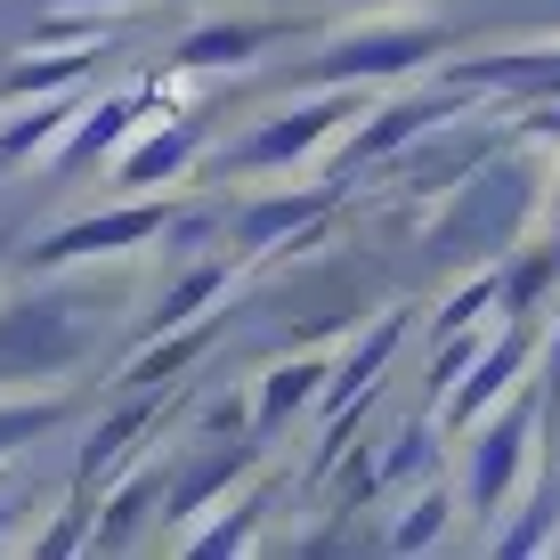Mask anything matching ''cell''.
Listing matches in <instances>:
<instances>
[{
  "label": "cell",
  "instance_id": "1",
  "mask_svg": "<svg viewBox=\"0 0 560 560\" xmlns=\"http://www.w3.org/2000/svg\"><path fill=\"white\" fill-rule=\"evenodd\" d=\"M536 203H545L536 139H528V154H488V163H479L463 187H447V203H439V220H431V253L463 260L471 244L504 253V244H520V236H528Z\"/></svg>",
  "mask_w": 560,
  "mask_h": 560
},
{
  "label": "cell",
  "instance_id": "2",
  "mask_svg": "<svg viewBox=\"0 0 560 560\" xmlns=\"http://www.w3.org/2000/svg\"><path fill=\"white\" fill-rule=\"evenodd\" d=\"M552 390L545 374L528 382V390H512L504 407L471 431V455H463V495H471L479 520H504L520 495H528V471H536V422H545Z\"/></svg>",
  "mask_w": 560,
  "mask_h": 560
},
{
  "label": "cell",
  "instance_id": "3",
  "mask_svg": "<svg viewBox=\"0 0 560 560\" xmlns=\"http://www.w3.org/2000/svg\"><path fill=\"white\" fill-rule=\"evenodd\" d=\"M447 57V25L431 16H374V25H350L341 42H325L308 57V82H398V73H422Z\"/></svg>",
  "mask_w": 560,
  "mask_h": 560
},
{
  "label": "cell",
  "instance_id": "4",
  "mask_svg": "<svg viewBox=\"0 0 560 560\" xmlns=\"http://www.w3.org/2000/svg\"><path fill=\"white\" fill-rule=\"evenodd\" d=\"M358 114H365V90L358 82H325L308 106H284V114H268L253 139H236L220 154V171H301V163H317Z\"/></svg>",
  "mask_w": 560,
  "mask_h": 560
},
{
  "label": "cell",
  "instance_id": "5",
  "mask_svg": "<svg viewBox=\"0 0 560 560\" xmlns=\"http://www.w3.org/2000/svg\"><path fill=\"white\" fill-rule=\"evenodd\" d=\"M90 350V317L73 293H16L0 308V382H49Z\"/></svg>",
  "mask_w": 560,
  "mask_h": 560
},
{
  "label": "cell",
  "instance_id": "6",
  "mask_svg": "<svg viewBox=\"0 0 560 560\" xmlns=\"http://www.w3.org/2000/svg\"><path fill=\"white\" fill-rule=\"evenodd\" d=\"M471 98H479V90L439 82V90H407V98H390V106H365V114H358V130L341 139V171H382L390 154H407L415 139H431L439 122L471 114Z\"/></svg>",
  "mask_w": 560,
  "mask_h": 560
},
{
  "label": "cell",
  "instance_id": "7",
  "mask_svg": "<svg viewBox=\"0 0 560 560\" xmlns=\"http://www.w3.org/2000/svg\"><path fill=\"white\" fill-rule=\"evenodd\" d=\"M171 196H130V203H114V211H82V220H66V228H49L42 244H33V268H73V260H114V253H130V244H147V236H171Z\"/></svg>",
  "mask_w": 560,
  "mask_h": 560
},
{
  "label": "cell",
  "instance_id": "8",
  "mask_svg": "<svg viewBox=\"0 0 560 560\" xmlns=\"http://www.w3.org/2000/svg\"><path fill=\"white\" fill-rule=\"evenodd\" d=\"M528 382H536V317H504V334L488 341V358L455 382V398L431 422H447V431H479V422L504 407L512 390H528Z\"/></svg>",
  "mask_w": 560,
  "mask_h": 560
},
{
  "label": "cell",
  "instance_id": "9",
  "mask_svg": "<svg viewBox=\"0 0 560 560\" xmlns=\"http://www.w3.org/2000/svg\"><path fill=\"white\" fill-rule=\"evenodd\" d=\"M284 16H203V25H187L179 42H171V66L179 73H236L253 66L268 42H284Z\"/></svg>",
  "mask_w": 560,
  "mask_h": 560
},
{
  "label": "cell",
  "instance_id": "10",
  "mask_svg": "<svg viewBox=\"0 0 560 560\" xmlns=\"http://www.w3.org/2000/svg\"><path fill=\"white\" fill-rule=\"evenodd\" d=\"M228 244H236V260H268V253H308V244H325V196H260L236 211V228H228Z\"/></svg>",
  "mask_w": 560,
  "mask_h": 560
},
{
  "label": "cell",
  "instance_id": "11",
  "mask_svg": "<svg viewBox=\"0 0 560 560\" xmlns=\"http://www.w3.org/2000/svg\"><path fill=\"white\" fill-rule=\"evenodd\" d=\"M447 82H463V90H488V98H512V106H545V98H560V49L463 57V66H447Z\"/></svg>",
  "mask_w": 560,
  "mask_h": 560
},
{
  "label": "cell",
  "instance_id": "12",
  "mask_svg": "<svg viewBox=\"0 0 560 560\" xmlns=\"http://www.w3.org/2000/svg\"><path fill=\"white\" fill-rule=\"evenodd\" d=\"M187 163H196V130L187 122H139L130 147L114 154V187H122V196H154V187H171Z\"/></svg>",
  "mask_w": 560,
  "mask_h": 560
},
{
  "label": "cell",
  "instance_id": "13",
  "mask_svg": "<svg viewBox=\"0 0 560 560\" xmlns=\"http://www.w3.org/2000/svg\"><path fill=\"white\" fill-rule=\"evenodd\" d=\"M325 382H334V365H317V358L268 365V374L253 382V439H284V422H293V415L325 407Z\"/></svg>",
  "mask_w": 560,
  "mask_h": 560
},
{
  "label": "cell",
  "instance_id": "14",
  "mask_svg": "<svg viewBox=\"0 0 560 560\" xmlns=\"http://www.w3.org/2000/svg\"><path fill=\"white\" fill-rule=\"evenodd\" d=\"M139 122H147V98H139V90H122V98H98V106H82V122H73V130H66V147L49 154V171H66V179H73V171H90L98 154H122Z\"/></svg>",
  "mask_w": 560,
  "mask_h": 560
},
{
  "label": "cell",
  "instance_id": "15",
  "mask_svg": "<svg viewBox=\"0 0 560 560\" xmlns=\"http://www.w3.org/2000/svg\"><path fill=\"white\" fill-rule=\"evenodd\" d=\"M154 422H163V407H154V398H130V407L114 415V422H98V431H90L82 471H73V504H90V512H98V495H106V479H114V463H122L130 447H139V439L154 431Z\"/></svg>",
  "mask_w": 560,
  "mask_h": 560
},
{
  "label": "cell",
  "instance_id": "16",
  "mask_svg": "<svg viewBox=\"0 0 560 560\" xmlns=\"http://www.w3.org/2000/svg\"><path fill=\"white\" fill-rule=\"evenodd\" d=\"M398 341H407V317H398V308H390V317H374V325H365V334L350 341V350H341L334 382H325V407H334V415H350L358 398L382 382V365L398 358Z\"/></svg>",
  "mask_w": 560,
  "mask_h": 560
},
{
  "label": "cell",
  "instance_id": "17",
  "mask_svg": "<svg viewBox=\"0 0 560 560\" xmlns=\"http://www.w3.org/2000/svg\"><path fill=\"white\" fill-rule=\"evenodd\" d=\"M211 341H220V308H211V317H187V325H163V334L122 365V382H130V390H163V382L179 374V365H196Z\"/></svg>",
  "mask_w": 560,
  "mask_h": 560
},
{
  "label": "cell",
  "instance_id": "18",
  "mask_svg": "<svg viewBox=\"0 0 560 560\" xmlns=\"http://www.w3.org/2000/svg\"><path fill=\"white\" fill-rule=\"evenodd\" d=\"M82 90H49V98H33L25 114H9L0 122V163H25V154H57V139H66L73 122H82Z\"/></svg>",
  "mask_w": 560,
  "mask_h": 560
},
{
  "label": "cell",
  "instance_id": "19",
  "mask_svg": "<svg viewBox=\"0 0 560 560\" xmlns=\"http://www.w3.org/2000/svg\"><path fill=\"white\" fill-rule=\"evenodd\" d=\"M236 471H244V447H228L220 431H211V447L187 463V471H171V495H163V512L171 520H196V512H211L228 488H236Z\"/></svg>",
  "mask_w": 560,
  "mask_h": 560
},
{
  "label": "cell",
  "instance_id": "20",
  "mask_svg": "<svg viewBox=\"0 0 560 560\" xmlns=\"http://www.w3.org/2000/svg\"><path fill=\"white\" fill-rule=\"evenodd\" d=\"M154 495H171V471H163V463H130V479L106 495V512L90 520V545H106V552H114V545H130Z\"/></svg>",
  "mask_w": 560,
  "mask_h": 560
},
{
  "label": "cell",
  "instance_id": "21",
  "mask_svg": "<svg viewBox=\"0 0 560 560\" xmlns=\"http://www.w3.org/2000/svg\"><path fill=\"white\" fill-rule=\"evenodd\" d=\"M228 284H236V260H196V268H179V284L154 301V334H163V325H187V317H211V301H228Z\"/></svg>",
  "mask_w": 560,
  "mask_h": 560
},
{
  "label": "cell",
  "instance_id": "22",
  "mask_svg": "<svg viewBox=\"0 0 560 560\" xmlns=\"http://www.w3.org/2000/svg\"><path fill=\"white\" fill-rule=\"evenodd\" d=\"M560 284V244H520V268H504V317H536Z\"/></svg>",
  "mask_w": 560,
  "mask_h": 560
},
{
  "label": "cell",
  "instance_id": "23",
  "mask_svg": "<svg viewBox=\"0 0 560 560\" xmlns=\"http://www.w3.org/2000/svg\"><path fill=\"white\" fill-rule=\"evenodd\" d=\"M90 66H98V49H82V42H73L66 57H42V49H33L25 66L9 73V98L25 106V98H49V90H82V73H90Z\"/></svg>",
  "mask_w": 560,
  "mask_h": 560
},
{
  "label": "cell",
  "instance_id": "24",
  "mask_svg": "<svg viewBox=\"0 0 560 560\" xmlns=\"http://www.w3.org/2000/svg\"><path fill=\"white\" fill-rule=\"evenodd\" d=\"M260 520H268V488H253L236 512H220V528H179V545L187 552H244L260 536Z\"/></svg>",
  "mask_w": 560,
  "mask_h": 560
},
{
  "label": "cell",
  "instance_id": "25",
  "mask_svg": "<svg viewBox=\"0 0 560 560\" xmlns=\"http://www.w3.org/2000/svg\"><path fill=\"white\" fill-rule=\"evenodd\" d=\"M57 422H66V398H9V407H0V463L25 447V439L57 431Z\"/></svg>",
  "mask_w": 560,
  "mask_h": 560
},
{
  "label": "cell",
  "instance_id": "26",
  "mask_svg": "<svg viewBox=\"0 0 560 560\" xmlns=\"http://www.w3.org/2000/svg\"><path fill=\"white\" fill-rule=\"evenodd\" d=\"M447 504H455V495H447V488H422V495H415V504H407V512H398V528H390V545H398V552H422V545H439V536H447Z\"/></svg>",
  "mask_w": 560,
  "mask_h": 560
},
{
  "label": "cell",
  "instance_id": "27",
  "mask_svg": "<svg viewBox=\"0 0 560 560\" xmlns=\"http://www.w3.org/2000/svg\"><path fill=\"white\" fill-rule=\"evenodd\" d=\"M512 130H520V139H536V147H560V98H545V106H512Z\"/></svg>",
  "mask_w": 560,
  "mask_h": 560
},
{
  "label": "cell",
  "instance_id": "28",
  "mask_svg": "<svg viewBox=\"0 0 560 560\" xmlns=\"http://www.w3.org/2000/svg\"><path fill=\"white\" fill-rule=\"evenodd\" d=\"M545 520H552V495H536V512H528V520H512L495 545H504V552H536V545H545Z\"/></svg>",
  "mask_w": 560,
  "mask_h": 560
},
{
  "label": "cell",
  "instance_id": "29",
  "mask_svg": "<svg viewBox=\"0 0 560 560\" xmlns=\"http://www.w3.org/2000/svg\"><path fill=\"white\" fill-rule=\"evenodd\" d=\"M536 374H545V390H552V407H560V334H552V350H545V365H536Z\"/></svg>",
  "mask_w": 560,
  "mask_h": 560
},
{
  "label": "cell",
  "instance_id": "30",
  "mask_svg": "<svg viewBox=\"0 0 560 560\" xmlns=\"http://www.w3.org/2000/svg\"><path fill=\"white\" fill-rule=\"evenodd\" d=\"M33 9H130V0H33Z\"/></svg>",
  "mask_w": 560,
  "mask_h": 560
},
{
  "label": "cell",
  "instance_id": "31",
  "mask_svg": "<svg viewBox=\"0 0 560 560\" xmlns=\"http://www.w3.org/2000/svg\"><path fill=\"white\" fill-rule=\"evenodd\" d=\"M350 9H407V0H350Z\"/></svg>",
  "mask_w": 560,
  "mask_h": 560
}]
</instances>
